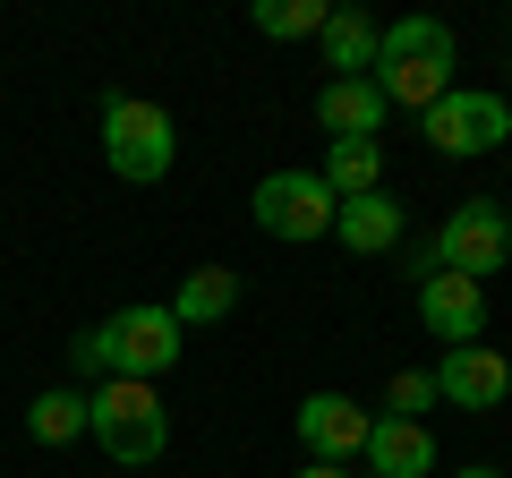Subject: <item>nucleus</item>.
I'll return each mask as SVG.
<instances>
[{
  "instance_id": "f3484780",
  "label": "nucleus",
  "mask_w": 512,
  "mask_h": 478,
  "mask_svg": "<svg viewBox=\"0 0 512 478\" xmlns=\"http://www.w3.org/2000/svg\"><path fill=\"white\" fill-rule=\"evenodd\" d=\"M26 436L35 444H77L86 436V393H35L26 402Z\"/></svg>"
},
{
  "instance_id": "4468645a",
  "label": "nucleus",
  "mask_w": 512,
  "mask_h": 478,
  "mask_svg": "<svg viewBox=\"0 0 512 478\" xmlns=\"http://www.w3.org/2000/svg\"><path fill=\"white\" fill-rule=\"evenodd\" d=\"M316 180L333 188V205L376 197V188H384V146H376V137H342V146H325V171H316Z\"/></svg>"
},
{
  "instance_id": "a211bd4d",
  "label": "nucleus",
  "mask_w": 512,
  "mask_h": 478,
  "mask_svg": "<svg viewBox=\"0 0 512 478\" xmlns=\"http://www.w3.org/2000/svg\"><path fill=\"white\" fill-rule=\"evenodd\" d=\"M333 0H256V35L274 43H299V35H325Z\"/></svg>"
},
{
  "instance_id": "7ed1b4c3",
  "label": "nucleus",
  "mask_w": 512,
  "mask_h": 478,
  "mask_svg": "<svg viewBox=\"0 0 512 478\" xmlns=\"http://www.w3.org/2000/svg\"><path fill=\"white\" fill-rule=\"evenodd\" d=\"M427 265L470 274V282L504 274V265H512V222H504V205H495V197H461L453 214H444V231L427 239Z\"/></svg>"
},
{
  "instance_id": "20e7f679",
  "label": "nucleus",
  "mask_w": 512,
  "mask_h": 478,
  "mask_svg": "<svg viewBox=\"0 0 512 478\" xmlns=\"http://www.w3.org/2000/svg\"><path fill=\"white\" fill-rule=\"evenodd\" d=\"M256 231L265 239H325L333 231V214H342V205H333V188L316 180V171H274V180H256Z\"/></svg>"
},
{
  "instance_id": "6e6552de",
  "label": "nucleus",
  "mask_w": 512,
  "mask_h": 478,
  "mask_svg": "<svg viewBox=\"0 0 512 478\" xmlns=\"http://www.w3.org/2000/svg\"><path fill=\"white\" fill-rule=\"evenodd\" d=\"M436 393H444V402H461V410H504L512 402V359L495 342H461V350H444Z\"/></svg>"
},
{
  "instance_id": "9b49d317",
  "label": "nucleus",
  "mask_w": 512,
  "mask_h": 478,
  "mask_svg": "<svg viewBox=\"0 0 512 478\" xmlns=\"http://www.w3.org/2000/svg\"><path fill=\"white\" fill-rule=\"evenodd\" d=\"M316 120H325V146H342V137H376V129H384V94H376V77H325V94H316Z\"/></svg>"
},
{
  "instance_id": "1a4fd4ad",
  "label": "nucleus",
  "mask_w": 512,
  "mask_h": 478,
  "mask_svg": "<svg viewBox=\"0 0 512 478\" xmlns=\"http://www.w3.org/2000/svg\"><path fill=\"white\" fill-rule=\"evenodd\" d=\"M367 410L350 402V393H308V402H299V444H308L316 461H333V470H342L350 453H367Z\"/></svg>"
},
{
  "instance_id": "39448f33",
  "label": "nucleus",
  "mask_w": 512,
  "mask_h": 478,
  "mask_svg": "<svg viewBox=\"0 0 512 478\" xmlns=\"http://www.w3.org/2000/svg\"><path fill=\"white\" fill-rule=\"evenodd\" d=\"M103 342H111V376H137V385H154V376L180 359V316L154 308V299H137V308H120V316L103 325Z\"/></svg>"
},
{
  "instance_id": "aec40b11",
  "label": "nucleus",
  "mask_w": 512,
  "mask_h": 478,
  "mask_svg": "<svg viewBox=\"0 0 512 478\" xmlns=\"http://www.w3.org/2000/svg\"><path fill=\"white\" fill-rule=\"evenodd\" d=\"M69 368L86 376V385H111V342H103V325H86V333L69 342Z\"/></svg>"
},
{
  "instance_id": "6ab92c4d",
  "label": "nucleus",
  "mask_w": 512,
  "mask_h": 478,
  "mask_svg": "<svg viewBox=\"0 0 512 478\" xmlns=\"http://www.w3.org/2000/svg\"><path fill=\"white\" fill-rule=\"evenodd\" d=\"M427 402H436V376H419V368H402V376H393V393H384V419H419Z\"/></svg>"
},
{
  "instance_id": "ddd939ff",
  "label": "nucleus",
  "mask_w": 512,
  "mask_h": 478,
  "mask_svg": "<svg viewBox=\"0 0 512 478\" xmlns=\"http://www.w3.org/2000/svg\"><path fill=\"white\" fill-rule=\"evenodd\" d=\"M316 43H325V69H333V77H376V43H384V26L367 18V9H333Z\"/></svg>"
},
{
  "instance_id": "423d86ee",
  "label": "nucleus",
  "mask_w": 512,
  "mask_h": 478,
  "mask_svg": "<svg viewBox=\"0 0 512 478\" xmlns=\"http://www.w3.org/2000/svg\"><path fill=\"white\" fill-rule=\"evenodd\" d=\"M427 120V146L436 154H495L512 137V103L504 94H470V86H453L436 111H419Z\"/></svg>"
},
{
  "instance_id": "2eb2a0df",
  "label": "nucleus",
  "mask_w": 512,
  "mask_h": 478,
  "mask_svg": "<svg viewBox=\"0 0 512 478\" xmlns=\"http://www.w3.org/2000/svg\"><path fill=\"white\" fill-rule=\"evenodd\" d=\"M376 60H436V69H453V26L444 18H393Z\"/></svg>"
},
{
  "instance_id": "4be33fe9",
  "label": "nucleus",
  "mask_w": 512,
  "mask_h": 478,
  "mask_svg": "<svg viewBox=\"0 0 512 478\" xmlns=\"http://www.w3.org/2000/svg\"><path fill=\"white\" fill-rule=\"evenodd\" d=\"M461 478H504V470H495V461H470V470H461Z\"/></svg>"
},
{
  "instance_id": "dca6fc26",
  "label": "nucleus",
  "mask_w": 512,
  "mask_h": 478,
  "mask_svg": "<svg viewBox=\"0 0 512 478\" xmlns=\"http://www.w3.org/2000/svg\"><path fill=\"white\" fill-rule=\"evenodd\" d=\"M231 299H239L231 265H197V274L180 282V299H171V316H180V325H214V316H231Z\"/></svg>"
},
{
  "instance_id": "f03ea898",
  "label": "nucleus",
  "mask_w": 512,
  "mask_h": 478,
  "mask_svg": "<svg viewBox=\"0 0 512 478\" xmlns=\"http://www.w3.org/2000/svg\"><path fill=\"white\" fill-rule=\"evenodd\" d=\"M171 154H180V137H171L163 103H146V94H103V163L120 171V180L154 188L171 171Z\"/></svg>"
},
{
  "instance_id": "9d476101",
  "label": "nucleus",
  "mask_w": 512,
  "mask_h": 478,
  "mask_svg": "<svg viewBox=\"0 0 512 478\" xmlns=\"http://www.w3.org/2000/svg\"><path fill=\"white\" fill-rule=\"evenodd\" d=\"M427 470H436L427 419H376L367 427V478H427Z\"/></svg>"
},
{
  "instance_id": "f8f14e48",
  "label": "nucleus",
  "mask_w": 512,
  "mask_h": 478,
  "mask_svg": "<svg viewBox=\"0 0 512 478\" xmlns=\"http://www.w3.org/2000/svg\"><path fill=\"white\" fill-rule=\"evenodd\" d=\"M333 239H342L350 257H384V248H402V205L384 197V188L376 197H350L342 214H333Z\"/></svg>"
},
{
  "instance_id": "412c9836",
  "label": "nucleus",
  "mask_w": 512,
  "mask_h": 478,
  "mask_svg": "<svg viewBox=\"0 0 512 478\" xmlns=\"http://www.w3.org/2000/svg\"><path fill=\"white\" fill-rule=\"evenodd\" d=\"M299 478H350V470H333V461H308V470H299Z\"/></svg>"
},
{
  "instance_id": "f257e3e1",
  "label": "nucleus",
  "mask_w": 512,
  "mask_h": 478,
  "mask_svg": "<svg viewBox=\"0 0 512 478\" xmlns=\"http://www.w3.org/2000/svg\"><path fill=\"white\" fill-rule=\"evenodd\" d=\"M86 436L103 444L111 461H128V470L163 461V444H171L163 393H154V385H137V376H111V385H94V393H86Z\"/></svg>"
},
{
  "instance_id": "0eeeda50",
  "label": "nucleus",
  "mask_w": 512,
  "mask_h": 478,
  "mask_svg": "<svg viewBox=\"0 0 512 478\" xmlns=\"http://www.w3.org/2000/svg\"><path fill=\"white\" fill-rule=\"evenodd\" d=\"M419 316H427V333L436 342H487V282H470V274H444V265H427L419 257Z\"/></svg>"
}]
</instances>
